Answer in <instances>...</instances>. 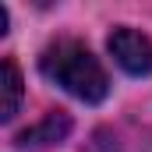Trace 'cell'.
I'll return each mask as SVG.
<instances>
[{
    "label": "cell",
    "instance_id": "obj_1",
    "mask_svg": "<svg viewBox=\"0 0 152 152\" xmlns=\"http://www.w3.org/2000/svg\"><path fill=\"white\" fill-rule=\"evenodd\" d=\"M39 67L50 81H57L64 92H71L81 103H103L110 92V78L106 67L99 64V57L78 42V39H57L42 50Z\"/></svg>",
    "mask_w": 152,
    "mask_h": 152
},
{
    "label": "cell",
    "instance_id": "obj_2",
    "mask_svg": "<svg viewBox=\"0 0 152 152\" xmlns=\"http://www.w3.org/2000/svg\"><path fill=\"white\" fill-rule=\"evenodd\" d=\"M110 53H113L117 67H124L127 75L134 78H145L152 75V39L142 36V32H134V28H127V25H120L110 32Z\"/></svg>",
    "mask_w": 152,
    "mask_h": 152
},
{
    "label": "cell",
    "instance_id": "obj_3",
    "mask_svg": "<svg viewBox=\"0 0 152 152\" xmlns=\"http://www.w3.org/2000/svg\"><path fill=\"white\" fill-rule=\"evenodd\" d=\"M71 131V120L60 113H46V120L42 124H36V127H28V131H21L18 134V145L21 149H28V145H50V142H64V134Z\"/></svg>",
    "mask_w": 152,
    "mask_h": 152
},
{
    "label": "cell",
    "instance_id": "obj_4",
    "mask_svg": "<svg viewBox=\"0 0 152 152\" xmlns=\"http://www.w3.org/2000/svg\"><path fill=\"white\" fill-rule=\"evenodd\" d=\"M0 120H14L18 106H21V75L14 67V60L0 64Z\"/></svg>",
    "mask_w": 152,
    "mask_h": 152
}]
</instances>
